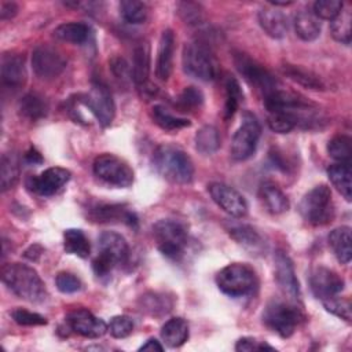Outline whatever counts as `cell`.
Segmentation results:
<instances>
[{"label": "cell", "mask_w": 352, "mask_h": 352, "mask_svg": "<svg viewBox=\"0 0 352 352\" xmlns=\"http://www.w3.org/2000/svg\"><path fill=\"white\" fill-rule=\"evenodd\" d=\"M3 283L19 298L29 302H43L47 289L36 270L26 264L10 263L1 268Z\"/></svg>", "instance_id": "obj_1"}, {"label": "cell", "mask_w": 352, "mask_h": 352, "mask_svg": "<svg viewBox=\"0 0 352 352\" xmlns=\"http://www.w3.org/2000/svg\"><path fill=\"white\" fill-rule=\"evenodd\" d=\"M155 170L166 180L177 184H186L192 180L194 165L191 158L182 148L172 144L157 147L153 157Z\"/></svg>", "instance_id": "obj_2"}, {"label": "cell", "mask_w": 352, "mask_h": 352, "mask_svg": "<svg viewBox=\"0 0 352 352\" xmlns=\"http://www.w3.org/2000/svg\"><path fill=\"white\" fill-rule=\"evenodd\" d=\"M98 256L92 263L95 274L100 278L107 276L111 271L126 261L129 248L125 238L114 231H104L98 239Z\"/></svg>", "instance_id": "obj_3"}, {"label": "cell", "mask_w": 352, "mask_h": 352, "mask_svg": "<svg viewBox=\"0 0 352 352\" xmlns=\"http://www.w3.org/2000/svg\"><path fill=\"white\" fill-rule=\"evenodd\" d=\"M217 287L230 297H245L254 292L257 278L248 264L232 263L221 268L216 275Z\"/></svg>", "instance_id": "obj_4"}, {"label": "cell", "mask_w": 352, "mask_h": 352, "mask_svg": "<svg viewBox=\"0 0 352 352\" xmlns=\"http://www.w3.org/2000/svg\"><path fill=\"white\" fill-rule=\"evenodd\" d=\"M184 72L201 81H210L216 77V60L210 48L204 41H192L183 48Z\"/></svg>", "instance_id": "obj_5"}, {"label": "cell", "mask_w": 352, "mask_h": 352, "mask_svg": "<svg viewBox=\"0 0 352 352\" xmlns=\"http://www.w3.org/2000/svg\"><path fill=\"white\" fill-rule=\"evenodd\" d=\"M300 213L308 223L314 226L330 223L334 217V205L331 201L330 188L320 184L307 192L300 202Z\"/></svg>", "instance_id": "obj_6"}, {"label": "cell", "mask_w": 352, "mask_h": 352, "mask_svg": "<svg viewBox=\"0 0 352 352\" xmlns=\"http://www.w3.org/2000/svg\"><path fill=\"white\" fill-rule=\"evenodd\" d=\"M153 235L164 256L177 258L183 254L187 245V231L182 223L172 219L160 220L153 226Z\"/></svg>", "instance_id": "obj_7"}, {"label": "cell", "mask_w": 352, "mask_h": 352, "mask_svg": "<svg viewBox=\"0 0 352 352\" xmlns=\"http://www.w3.org/2000/svg\"><path fill=\"white\" fill-rule=\"evenodd\" d=\"M300 319L301 314L298 308L279 300L271 301L263 312V322L265 326L282 338H287L296 331Z\"/></svg>", "instance_id": "obj_8"}, {"label": "cell", "mask_w": 352, "mask_h": 352, "mask_svg": "<svg viewBox=\"0 0 352 352\" xmlns=\"http://www.w3.org/2000/svg\"><path fill=\"white\" fill-rule=\"evenodd\" d=\"M261 135V126L252 113L246 111L242 117V124L234 133L230 154L235 161H245L256 151L258 139Z\"/></svg>", "instance_id": "obj_9"}, {"label": "cell", "mask_w": 352, "mask_h": 352, "mask_svg": "<svg viewBox=\"0 0 352 352\" xmlns=\"http://www.w3.org/2000/svg\"><path fill=\"white\" fill-rule=\"evenodd\" d=\"M94 173L102 182L125 188L133 183V170L121 158L113 154H102L94 161Z\"/></svg>", "instance_id": "obj_10"}, {"label": "cell", "mask_w": 352, "mask_h": 352, "mask_svg": "<svg viewBox=\"0 0 352 352\" xmlns=\"http://www.w3.org/2000/svg\"><path fill=\"white\" fill-rule=\"evenodd\" d=\"M81 102L95 116L102 126H107L114 120L116 106L109 88L100 82L94 84L87 95L82 96Z\"/></svg>", "instance_id": "obj_11"}, {"label": "cell", "mask_w": 352, "mask_h": 352, "mask_svg": "<svg viewBox=\"0 0 352 352\" xmlns=\"http://www.w3.org/2000/svg\"><path fill=\"white\" fill-rule=\"evenodd\" d=\"M32 66L37 77L43 80H51L63 72L66 67V59L54 47L43 44L36 47L33 51Z\"/></svg>", "instance_id": "obj_12"}, {"label": "cell", "mask_w": 352, "mask_h": 352, "mask_svg": "<svg viewBox=\"0 0 352 352\" xmlns=\"http://www.w3.org/2000/svg\"><path fill=\"white\" fill-rule=\"evenodd\" d=\"M235 66L242 74V77L254 88L260 89L263 95H267L268 92L278 88V82L274 78V76L261 65H258L256 60L249 58L245 54H236L235 55Z\"/></svg>", "instance_id": "obj_13"}, {"label": "cell", "mask_w": 352, "mask_h": 352, "mask_svg": "<svg viewBox=\"0 0 352 352\" xmlns=\"http://www.w3.org/2000/svg\"><path fill=\"white\" fill-rule=\"evenodd\" d=\"M212 199L230 216L243 217L248 213V204L242 194L224 183H212L209 186Z\"/></svg>", "instance_id": "obj_14"}, {"label": "cell", "mask_w": 352, "mask_h": 352, "mask_svg": "<svg viewBox=\"0 0 352 352\" xmlns=\"http://www.w3.org/2000/svg\"><path fill=\"white\" fill-rule=\"evenodd\" d=\"M70 180V172L65 168L54 166L41 172L38 176L28 179V187L30 191L38 195H54Z\"/></svg>", "instance_id": "obj_15"}, {"label": "cell", "mask_w": 352, "mask_h": 352, "mask_svg": "<svg viewBox=\"0 0 352 352\" xmlns=\"http://www.w3.org/2000/svg\"><path fill=\"white\" fill-rule=\"evenodd\" d=\"M275 263V279L280 290L285 296H287L292 301H297L300 298V283L294 272L293 263L290 257L282 252L278 250L274 257Z\"/></svg>", "instance_id": "obj_16"}, {"label": "cell", "mask_w": 352, "mask_h": 352, "mask_svg": "<svg viewBox=\"0 0 352 352\" xmlns=\"http://www.w3.org/2000/svg\"><path fill=\"white\" fill-rule=\"evenodd\" d=\"M309 285L315 297L323 301L341 293L344 289V279L329 268L318 267L309 276Z\"/></svg>", "instance_id": "obj_17"}, {"label": "cell", "mask_w": 352, "mask_h": 352, "mask_svg": "<svg viewBox=\"0 0 352 352\" xmlns=\"http://www.w3.org/2000/svg\"><path fill=\"white\" fill-rule=\"evenodd\" d=\"M66 320L73 331L85 338H99L109 330L102 319L96 318L92 312L84 308L72 311Z\"/></svg>", "instance_id": "obj_18"}, {"label": "cell", "mask_w": 352, "mask_h": 352, "mask_svg": "<svg viewBox=\"0 0 352 352\" xmlns=\"http://www.w3.org/2000/svg\"><path fill=\"white\" fill-rule=\"evenodd\" d=\"M1 81L3 85L16 89L26 81V67L23 56L18 54H4L1 58Z\"/></svg>", "instance_id": "obj_19"}, {"label": "cell", "mask_w": 352, "mask_h": 352, "mask_svg": "<svg viewBox=\"0 0 352 352\" xmlns=\"http://www.w3.org/2000/svg\"><path fill=\"white\" fill-rule=\"evenodd\" d=\"M150 73V48L147 43H139L133 50L132 59V78L139 89L151 91L153 85L148 82Z\"/></svg>", "instance_id": "obj_20"}, {"label": "cell", "mask_w": 352, "mask_h": 352, "mask_svg": "<svg viewBox=\"0 0 352 352\" xmlns=\"http://www.w3.org/2000/svg\"><path fill=\"white\" fill-rule=\"evenodd\" d=\"M173 54H175V34L170 29L162 32L157 52V63H155V74L160 80L165 81L172 73L173 65Z\"/></svg>", "instance_id": "obj_21"}, {"label": "cell", "mask_w": 352, "mask_h": 352, "mask_svg": "<svg viewBox=\"0 0 352 352\" xmlns=\"http://www.w3.org/2000/svg\"><path fill=\"white\" fill-rule=\"evenodd\" d=\"M258 23L261 29L272 38H282L287 32V18L282 11L274 8H261L258 11Z\"/></svg>", "instance_id": "obj_22"}, {"label": "cell", "mask_w": 352, "mask_h": 352, "mask_svg": "<svg viewBox=\"0 0 352 352\" xmlns=\"http://www.w3.org/2000/svg\"><path fill=\"white\" fill-rule=\"evenodd\" d=\"M294 30L296 34L304 41H312L320 34V19L309 10H300L294 15Z\"/></svg>", "instance_id": "obj_23"}, {"label": "cell", "mask_w": 352, "mask_h": 352, "mask_svg": "<svg viewBox=\"0 0 352 352\" xmlns=\"http://www.w3.org/2000/svg\"><path fill=\"white\" fill-rule=\"evenodd\" d=\"M352 235L348 226L334 228L329 235V245L341 264H348L352 257Z\"/></svg>", "instance_id": "obj_24"}, {"label": "cell", "mask_w": 352, "mask_h": 352, "mask_svg": "<svg viewBox=\"0 0 352 352\" xmlns=\"http://www.w3.org/2000/svg\"><path fill=\"white\" fill-rule=\"evenodd\" d=\"M228 232L236 241V243L250 252H261L264 248V241L261 235L252 226L231 224L228 227Z\"/></svg>", "instance_id": "obj_25"}, {"label": "cell", "mask_w": 352, "mask_h": 352, "mask_svg": "<svg viewBox=\"0 0 352 352\" xmlns=\"http://www.w3.org/2000/svg\"><path fill=\"white\" fill-rule=\"evenodd\" d=\"M329 179L337 191L346 199L352 198V170L349 164H334L327 169Z\"/></svg>", "instance_id": "obj_26"}, {"label": "cell", "mask_w": 352, "mask_h": 352, "mask_svg": "<svg viewBox=\"0 0 352 352\" xmlns=\"http://www.w3.org/2000/svg\"><path fill=\"white\" fill-rule=\"evenodd\" d=\"M164 342L170 348L183 345L188 338V324L183 318H172L165 322L161 329Z\"/></svg>", "instance_id": "obj_27"}, {"label": "cell", "mask_w": 352, "mask_h": 352, "mask_svg": "<svg viewBox=\"0 0 352 352\" xmlns=\"http://www.w3.org/2000/svg\"><path fill=\"white\" fill-rule=\"evenodd\" d=\"M260 198L265 205L267 210L279 214L289 209V199L283 191L272 183H264L260 187Z\"/></svg>", "instance_id": "obj_28"}, {"label": "cell", "mask_w": 352, "mask_h": 352, "mask_svg": "<svg viewBox=\"0 0 352 352\" xmlns=\"http://www.w3.org/2000/svg\"><path fill=\"white\" fill-rule=\"evenodd\" d=\"M282 72L285 76H287L290 80H293L294 82L309 88V89H316V91H323L324 89V82L320 80L319 76H316L315 73H312L311 70H307L301 66H296V65H283L282 66Z\"/></svg>", "instance_id": "obj_29"}, {"label": "cell", "mask_w": 352, "mask_h": 352, "mask_svg": "<svg viewBox=\"0 0 352 352\" xmlns=\"http://www.w3.org/2000/svg\"><path fill=\"white\" fill-rule=\"evenodd\" d=\"M63 248L67 253L76 254L81 258L89 256L91 246L85 234L78 228H69L63 234Z\"/></svg>", "instance_id": "obj_30"}, {"label": "cell", "mask_w": 352, "mask_h": 352, "mask_svg": "<svg viewBox=\"0 0 352 352\" xmlns=\"http://www.w3.org/2000/svg\"><path fill=\"white\" fill-rule=\"evenodd\" d=\"M54 36L66 43L82 44L88 40L89 28L82 22H67L59 25L54 30Z\"/></svg>", "instance_id": "obj_31"}, {"label": "cell", "mask_w": 352, "mask_h": 352, "mask_svg": "<svg viewBox=\"0 0 352 352\" xmlns=\"http://www.w3.org/2000/svg\"><path fill=\"white\" fill-rule=\"evenodd\" d=\"M1 191L12 188L19 179V160L14 153H4L0 162Z\"/></svg>", "instance_id": "obj_32"}, {"label": "cell", "mask_w": 352, "mask_h": 352, "mask_svg": "<svg viewBox=\"0 0 352 352\" xmlns=\"http://www.w3.org/2000/svg\"><path fill=\"white\" fill-rule=\"evenodd\" d=\"M47 110H48L47 102L44 100L43 96L37 94H26L19 102V113L30 121H37L45 117Z\"/></svg>", "instance_id": "obj_33"}, {"label": "cell", "mask_w": 352, "mask_h": 352, "mask_svg": "<svg viewBox=\"0 0 352 352\" xmlns=\"http://www.w3.org/2000/svg\"><path fill=\"white\" fill-rule=\"evenodd\" d=\"M151 117L154 122L165 131H176L191 124L190 120L172 114L164 106H154L151 110Z\"/></svg>", "instance_id": "obj_34"}, {"label": "cell", "mask_w": 352, "mask_h": 352, "mask_svg": "<svg viewBox=\"0 0 352 352\" xmlns=\"http://www.w3.org/2000/svg\"><path fill=\"white\" fill-rule=\"evenodd\" d=\"M220 146L219 131L212 125L202 126L195 135V147L201 154H212Z\"/></svg>", "instance_id": "obj_35"}, {"label": "cell", "mask_w": 352, "mask_h": 352, "mask_svg": "<svg viewBox=\"0 0 352 352\" xmlns=\"http://www.w3.org/2000/svg\"><path fill=\"white\" fill-rule=\"evenodd\" d=\"M351 22L352 15L349 8H342L341 12L331 21L330 30L334 40H337L341 44H349L351 43Z\"/></svg>", "instance_id": "obj_36"}, {"label": "cell", "mask_w": 352, "mask_h": 352, "mask_svg": "<svg viewBox=\"0 0 352 352\" xmlns=\"http://www.w3.org/2000/svg\"><path fill=\"white\" fill-rule=\"evenodd\" d=\"M329 155L342 164H349L352 158V140L349 136L338 135L329 140L327 143Z\"/></svg>", "instance_id": "obj_37"}, {"label": "cell", "mask_w": 352, "mask_h": 352, "mask_svg": "<svg viewBox=\"0 0 352 352\" xmlns=\"http://www.w3.org/2000/svg\"><path fill=\"white\" fill-rule=\"evenodd\" d=\"M120 14L128 23H143L147 19V7L143 1L122 0L120 3Z\"/></svg>", "instance_id": "obj_38"}, {"label": "cell", "mask_w": 352, "mask_h": 352, "mask_svg": "<svg viewBox=\"0 0 352 352\" xmlns=\"http://www.w3.org/2000/svg\"><path fill=\"white\" fill-rule=\"evenodd\" d=\"M243 94L241 91L239 82L234 77H228L226 81V106H224V118H231L239 107Z\"/></svg>", "instance_id": "obj_39"}, {"label": "cell", "mask_w": 352, "mask_h": 352, "mask_svg": "<svg viewBox=\"0 0 352 352\" xmlns=\"http://www.w3.org/2000/svg\"><path fill=\"white\" fill-rule=\"evenodd\" d=\"M268 126L276 133H287L296 126H298V121L287 113L283 111H271L268 113Z\"/></svg>", "instance_id": "obj_40"}, {"label": "cell", "mask_w": 352, "mask_h": 352, "mask_svg": "<svg viewBox=\"0 0 352 352\" xmlns=\"http://www.w3.org/2000/svg\"><path fill=\"white\" fill-rule=\"evenodd\" d=\"M172 302H168V297L160 294H146L142 297V309L150 315H162L170 311Z\"/></svg>", "instance_id": "obj_41"}, {"label": "cell", "mask_w": 352, "mask_h": 352, "mask_svg": "<svg viewBox=\"0 0 352 352\" xmlns=\"http://www.w3.org/2000/svg\"><path fill=\"white\" fill-rule=\"evenodd\" d=\"M94 219L98 221H113V220H128L131 223L132 214L124 210L120 205H104L94 210Z\"/></svg>", "instance_id": "obj_42"}, {"label": "cell", "mask_w": 352, "mask_h": 352, "mask_svg": "<svg viewBox=\"0 0 352 352\" xmlns=\"http://www.w3.org/2000/svg\"><path fill=\"white\" fill-rule=\"evenodd\" d=\"M323 307L326 308V311L331 312L333 315L341 318V319H345L346 322L351 320V301L346 300V298H341L340 294L337 296H333L330 298H326L322 301Z\"/></svg>", "instance_id": "obj_43"}, {"label": "cell", "mask_w": 352, "mask_h": 352, "mask_svg": "<svg viewBox=\"0 0 352 352\" xmlns=\"http://www.w3.org/2000/svg\"><path fill=\"white\" fill-rule=\"evenodd\" d=\"M344 8L342 1L340 0H318L314 4V14L319 19L333 21Z\"/></svg>", "instance_id": "obj_44"}, {"label": "cell", "mask_w": 352, "mask_h": 352, "mask_svg": "<svg viewBox=\"0 0 352 352\" xmlns=\"http://www.w3.org/2000/svg\"><path fill=\"white\" fill-rule=\"evenodd\" d=\"M177 12L180 18L188 25H198L204 19V12L199 4L191 1H182L177 4Z\"/></svg>", "instance_id": "obj_45"}, {"label": "cell", "mask_w": 352, "mask_h": 352, "mask_svg": "<svg viewBox=\"0 0 352 352\" xmlns=\"http://www.w3.org/2000/svg\"><path fill=\"white\" fill-rule=\"evenodd\" d=\"M133 330V322L126 315H117L111 318L109 324V331L114 338H125Z\"/></svg>", "instance_id": "obj_46"}, {"label": "cell", "mask_w": 352, "mask_h": 352, "mask_svg": "<svg viewBox=\"0 0 352 352\" xmlns=\"http://www.w3.org/2000/svg\"><path fill=\"white\" fill-rule=\"evenodd\" d=\"M12 319L21 324V326H38V324H47V319L36 312H30L22 308H16L11 312Z\"/></svg>", "instance_id": "obj_47"}, {"label": "cell", "mask_w": 352, "mask_h": 352, "mask_svg": "<svg viewBox=\"0 0 352 352\" xmlns=\"http://www.w3.org/2000/svg\"><path fill=\"white\" fill-rule=\"evenodd\" d=\"M55 285L62 293H76L81 289V280L70 272H59L55 278Z\"/></svg>", "instance_id": "obj_48"}, {"label": "cell", "mask_w": 352, "mask_h": 352, "mask_svg": "<svg viewBox=\"0 0 352 352\" xmlns=\"http://www.w3.org/2000/svg\"><path fill=\"white\" fill-rule=\"evenodd\" d=\"M179 102L184 106V107H197L204 102V95L202 92L195 88V87H187L184 88V91L182 92Z\"/></svg>", "instance_id": "obj_49"}, {"label": "cell", "mask_w": 352, "mask_h": 352, "mask_svg": "<svg viewBox=\"0 0 352 352\" xmlns=\"http://www.w3.org/2000/svg\"><path fill=\"white\" fill-rule=\"evenodd\" d=\"M235 349L239 351V352L264 351V349L274 351L272 346H270V345H267V344H260L258 341H256L254 338H250V337H243V338L238 340V342H236V345H235Z\"/></svg>", "instance_id": "obj_50"}, {"label": "cell", "mask_w": 352, "mask_h": 352, "mask_svg": "<svg viewBox=\"0 0 352 352\" xmlns=\"http://www.w3.org/2000/svg\"><path fill=\"white\" fill-rule=\"evenodd\" d=\"M110 66L113 73L118 77V78H128L129 76V66L126 63V60L124 58L116 56L110 60Z\"/></svg>", "instance_id": "obj_51"}, {"label": "cell", "mask_w": 352, "mask_h": 352, "mask_svg": "<svg viewBox=\"0 0 352 352\" xmlns=\"http://www.w3.org/2000/svg\"><path fill=\"white\" fill-rule=\"evenodd\" d=\"M18 12V7L15 3H3L1 7H0V18L3 21H7V19H11L16 15Z\"/></svg>", "instance_id": "obj_52"}, {"label": "cell", "mask_w": 352, "mask_h": 352, "mask_svg": "<svg viewBox=\"0 0 352 352\" xmlns=\"http://www.w3.org/2000/svg\"><path fill=\"white\" fill-rule=\"evenodd\" d=\"M139 351H164V346L160 344V341H157L155 338H148L140 348Z\"/></svg>", "instance_id": "obj_53"}, {"label": "cell", "mask_w": 352, "mask_h": 352, "mask_svg": "<svg viewBox=\"0 0 352 352\" xmlns=\"http://www.w3.org/2000/svg\"><path fill=\"white\" fill-rule=\"evenodd\" d=\"M25 160H26L28 162H30V164H40V162L43 161L40 153H37L34 148H30V150L26 153Z\"/></svg>", "instance_id": "obj_54"}, {"label": "cell", "mask_w": 352, "mask_h": 352, "mask_svg": "<svg viewBox=\"0 0 352 352\" xmlns=\"http://www.w3.org/2000/svg\"><path fill=\"white\" fill-rule=\"evenodd\" d=\"M272 6H290L292 1H270Z\"/></svg>", "instance_id": "obj_55"}]
</instances>
